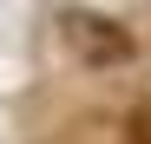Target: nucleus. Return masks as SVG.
<instances>
[{
    "mask_svg": "<svg viewBox=\"0 0 151 144\" xmlns=\"http://www.w3.org/2000/svg\"><path fill=\"white\" fill-rule=\"evenodd\" d=\"M125 144H151V105H138L125 118Z\"/></svg>",
    "mask_w": 151,
    "mask_h": 144,
    "instance_id": "f03ea898",
    "label": "nucleus"
},
{
    "mask_svg": "<svg viewBox=\"0 0 151 144\" xmlns=\"http://www.w3.org/2000/svg\"><path fill=\"white\" fill-rule=\"evenodd\" d=\"M59 33H66V46H72V59H86V66H99V72L132 66V53H138L132 33H125L118 20H105V13H66Z\"/></svg>",
    "mask_w": 151,
    "mask_h": 144,
    "instance_id": "f257e3e1",
    "label": "nucleus"
}]
</instances>
